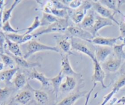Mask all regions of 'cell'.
Masks as SVG:
<instances>
[{
	"mask_svg": "<svg viewBox=\"0 0 125 105\" xmlns=\"http://www.w3.org/2000/svg\"><path fill=\"white\" fill-rule=\"evenodd\" d=\"M54 51L56 52H60L57 46H50L46 44H43L37 41L35 39H32L29 42L26 46V52L23 55V57L26 59L29 58L30 56L36 52L40 51Z\"/></svg>",
	"mask_w": 125,
	"mask_h": 105,
	"instance_id": "cell-1",
	"label": "cell"
},
{
	"mask_svg": "<svg viewBox=\"0 0 125 105\" xmlns=\"http://www.w3.org/2000/svg\"><path fill=\"white\" fill-rule=\"evenodd\" d=\"M92 8V1H83V4L77 9H71L68 8V17L72 21L76 24H79L85 17L88 10Z\"/></svg>",
	"mask_w": 125,
	"mask_h": 105,
	"instance_id": "cell-2",
	"label": "cell"
},
{
	"mask_svg": "<svg viewBox=\"0 0 125 105\" xmlns=\"http://www.w3.org/2000/svg\"><path fill=\"white\" fill-rule=\"evenodd\" d=\"M70 25L69 24V22H68V18H67V19L59 18L57 21L50 24L45 29H40V30L35 32L34 34H33V35H34V37L35 38L45 34H50V33L53 32H63L67 31V28Z\"/></svg>",
	"mask_w": 125,
	"mask_h": 105,
	"instance_id": "cell-3",
	"label": "cell"
},
{
	"mask_svg": "<svg viewBox=\"0 0 125 105\" xmlns=\"http://www.w3.org/2000/svg\"><path fill=\"white\" fill-rule=\"evenodd\" d=\"M67 31L69 34L68 35L72 37L81 39L87 42L91 43L92 40L94 38L90 32L81 28L79 26H69L67 28Z\"/></svg>",
	"mask_w": 125,
	"mask_h": 105,
	"instance_id": "cell-4",
	"label": "cell"
},
{
	"mask_svg": "<svg viewBox=\"0 0 125 105\" xmlns=\"http://www.w3.org/2000/svg\"><path fill=\"white\" fill-rule=\"evenodd\" d=\"M92 8L98 14H99V15L103 18L111 20L114 23H115L116 24L119 25V22L115 18V15L116 13L113 11L101 4L99 1H92Z\"/></svg>",
	"mask_w": 125,
	"mask_h": 105,
	"instance_id": "cell-5",
	"label": "cell"
},
{
	"mask_svg": "<svg viewBox=\"0 0 125 105\" xmlns=\"http://www.w3.org/2000/svg\"><path fill=\"white\" fill-rule=\"evenodd\" d=\"M71 40L72 50L87 55L92 60V61L95 59V53L90 50V48L87 46L85 42H84V40L72 37L71 38Z\"/></svg>",
	"mask_w": 125,
	"mask_h": 105,
	"instance_id": "cell-6",
	"label": "cell"
},
{
	"mask_svg": "<svg viewBox=\"0 0 125 105\" xmlns=\"http://www.w3.org/2000/svg\"><path fill=\"white\" fill-rule=\"evenodd\" d=\"M93 62L94 66V72L92 77V81L94 83V84H97V83H101L102 87L103 89H106L107 86L104 84L106 73L104 71L102 65L100 62H98L96 59L93 61Z\"/></svg>",
	"mask_w": 125,
	"mask_h": 105,
	"instance_id": "cell-7",
	"label": "cell"
},
{
	"mask_svg": "<svg viewBox=\"0 0 125 105\" xmlns=\"http://www.w3.org/2000/svg\"><path fill=\"white\" fill-rule=\"evenodd\" d=\"M114 26V22L112 20L103 18L98 15L95 17V21L93 26L90 29H88L87 31L91 33L94 37H96V34H98L99 31L101 30L102 28L107 26Z\"/></svg>",
	"mask_w": 125,
	"mask_h": 105,
	"instance_id": "cell-8",
	"label": "cell"
},
{
	"mask_svg": "<svg viewBox=\"0 0 125 105\" xmlns=\"http://www.w3.org/2000/svg\"><path fill=\"white\" fill-rule=\"evenodd\" d=\"M57 40V48L60 51H62L63 54L68 55H74L72 51V40L69 35H65L63 36H55Z\"/></svg>",
	"mask_w": 125,
	"mask_h": 105,
	"instance_id": "cell-9",
	"label": "cell"
},
{
	"mask_svg": "<svg viewBox=\"0 0 125 105\" xmlns=\"http://www.w3.org/2000/svg\"><path fill=\"white\" fill-rule=\"evenodd\" d=\"M69 55L66 54H61V71L62 74L65 76H74L79 75V73H76L72 68L71 63L70 62Z\"/></svg>",
	"mask_w": 125,
	"mask_h": 105,
	"instance_id": "cell-10",
	"label": "cell"
},
{
	"mask_svg": "<svg viewBox=\"0 0 125 105\" xmlns=\"http://www.w3.org/2000/svg\"><path fill=\"white\" fill-rule=\"evenodd\" d=\"M113 52V49L109 46H104L96 45L95 46V59L100 63H104L108 56Z\"/></svg>",
	"mask_w": 125,
	"mask_h": 105,
	"instance_id": "cell-11",
	"label": "cell"
},
{
	"mask_svg": "<svg viewBox=\"0 0 125 105\" xmlns=\"http://www.w3.org/2000/svg\"><path fill=\"white\" fill-rule=\"evenodd\" d=\"M120 36L117 37H95L92 40V43L95 45L104 46H109L113 48L116 45L117 40H120Z\"/></svg>",
	"mask_w": 125,
	"mask_h": 105,
	"instance_id": "cell-12",
	"label": "cell"
},
{
	"mask_svg": "<svg viewBox=\"0 0 125 105\" xmlns=\"http://www.w3.org/2000/svg\"><path fill=\"white\" fill-rule=\"evenodd\" d=\"M125 86V78H120L115 83L114 85L113 86L112 90L108 94L104 96L103 101L102 103L100 105H106L110 100L112 99L114 95L118 92L120 89H122L123 87Z\"/></svg>",
	"mask_w": 125,
	"mask_h": 105,
	"instance_id": "cell-13",
	"label": "cell"
},
{
	"mask_svg": "<svg viewBox=\"0 0 125 105\" xmlns=\"http://www.w3.org/2000/svg\"><path fill=\"white\" fill-rule=\"evenodd\" d=\"M28 79L29 80L35 79V80L38 81L40 82L42 87L48 86L51 84L50 78H47L43 73L38 72L35 68H32V71L30 72L29 76H28Z\"/></svg>",
	"mask_w": 125,
	"mask_h": 105,
	"instance_id": "cell-14",
	"label": "cell"
},
{
	"mask_svg": "<svg viewBox=\"0 0 125 105\" xmlns=\"http://www.w3.org/2000/svg\"><path fill=\"white\" fill-rule=\"evenodd\" d=\"M76 80L74 76H65L64 77V81H62L60 87V91L62 92H70L74 90L76 86Z\"/></svg>",
	"mask_w": 125,
	"mask_h": 105,
	"instance_id": "cell-15",
	"label": "cell"
},
{
	"mask_svg": "<svg viewBox=\"0 0 125 105\" xmlns=\"http://www.w3.org/2000/svg\"><path fill=\"white\" fill-rule=\"evenodd\" d=\"M122 61L118 58H111L103 63V68L109 72H116L120 68Z\"/></svg>",
	"mask_w": 125,
	"mask_h": 105,
	"instance_id": "cell-16",
	"label": "cell"
},
{
	"mask_svg": "<svg viewBox=\"0 0 125 105\" xmlns=\"http://www.w3.org/2000/svg\"><path fill=\"white\" fill-rule=\"evenodd\" d=\"M9 56L13 58L15 63L18 65L25 68H34L36 67H41V64L39 62H29L27 61V59H24L23 57H17V56H13L11 53H8Z\"/></svg>",
	"mask_w": 125,
	"mask_h": 105,
	"instance_id": "cell-17",
	"label": "cell"
},
{
	"mask_svg": "<svg viewBox=\"0 0 125 105\" xmlns=\"http://www.w3.org/2000/svg\"><path fill=\"white\" fill-rule=\"evenodd\" d=\"M86 94H87L86 92H81L72 94L63 99L57 105H73L77 100H79L80 98L85 96Z\"/></svg>",
	"mask_w": 125,
	"mask_h": 105,
	"instance_id": "cell-18",
	"label": "cell"
},
{
	"mask_svg": "<svg viewBox=\"0 0 125 105\" xmlns=\"http://www.w3.org/2000/svg\"><path fill=\"white\" fill-rule=\"evenodd\" d=\"M29 87L30 90L34 92V97H35V99L37 101L38 103L42 105H44L47 103L49 100V97L48 94L45 92L43 91V90H36V89H33L30 85H29Z\"/></svg>",
	"mask_w": 125,
	"mask_h": 105,
	"instance_id": "cell-19",
	"label": "cell"
},
{
	"mask_svg": "<svg viewBox=\"0 0 125 105\" xmlns=\"http://www.w3.org/2000/svg\"><path fill=\"white\" fill-rule=\"evenodd\" d=\"M64 77L65 76L62 74V72H60V73L57 75H56V76L50 78V83L52 85L54 92L55 95H56V97H57L59 92L60 90V87H61V84L63 81V79H64Z\"/></svg>",
	"mask_w": 125,
	"mask_h": 105,
	"instance_id": "cell-20",
	"label": "cell"
},
{
	"mask_svg": "<svg viewBox=\"0 0 125 105\" xmlns=\"http://www.w3.org/2000/svg\"><path fill=\"white\" fill-rule=\"evenodd\" d=\"M99 1L101 4L109 9L110 10L113 11L114 13H120V14H122L123 17H125V15H123V14L120 11L121 7L120 6L118 1H116V0H101V1Z\"/></svg>",
	"mask_w": 125,
	"mask_h": 105,
	"instance_id": "cell-21",
	"label": "cell"
},
{
	"mask_svg": "<svg viewBox=\"0 0 125 105\" xmlns=\"http://www.w3.org/2000/svg\"><path fill=\"white\" fill-rule=\"evenodd\" d=\"M32 98V94L31 90H26L21 92L15 98V100L17 102L21 105H26Z\"/></svg>",
	"mask_w": 125,
	"mask_h": 105,
	"instance_id": "cell-22",
	"label": "cell"
},
{
	"mask_svg": "<svg viewBox=\"0 0 125 105\" xmlns=\"http://www.w3.org/2000/svg\"><path fill=\"white\" fill-rule=\"evenodd\" d=\"M95 17H96V15L94 13V11L90 12L87 15L85 16L83 20L79 24V26L81 28L86 29V30H87L88 29H90L94 24V23L95 21Z\"/></svg>",
	"mask_w": 125,
	"mask_h": 105,
	"instance_id": "cell-23",
	"label": "cell"
},
{
	"mask_svg": "<svg viewBox=\"0 0 125 105\" xmlns=\"http://www.w3.org/2000/svg\"><path fill=\"white\" fill-rule=\"evenodd\" d=\"M6 45H7L9 51L12 54L17 57H23V55L18 43L13 42L10 41L9 39L6 38Z\"/></svg>",
	"mask_w": 125,
	"mask_h": 105,
	"instance_id": "cell-24",
	"label": "cell"
},
{
	"mask_svg": "<svg viewBox=\"0 0 125 105\" xmlns=\"http://www.w3.org/2000/svg\"><path fill=\"white\" fill-rule=\"evenodd\" d=\"M18 68L15 67L12 69L7 70L0 73V81H4L6 83H10L13 76L18 72Z\"/></svg>",
	"mask_w": 125,
	"mask_h": 105,
	"instance_id": "cell-25",
	"label": "cell"
},
{
	"mask_svg": "<svg viewBox=\"0 0 125 105\" xmlns=\"http://www.w3.org/2000/svg\"><path fill=\"white\" fill-rule=\"evenodd\" d=\"M59 19L57 17H55L51 13H47L43 12V13L42 18L40 20L41 21V26H48L50 24L55 23Z\"/></svg>",
	"mask_w": 125,
	"mask_h": 105,
	"instance_id": "cell-26",
	"label": "cell"
},
{
	"mask_svg": "<svg viewBox=\"0 0 125 105\" xmlns=\"http://www.w3.org/2000/svg\"><path fill=\"white\" fill-rule=\"evenodd\" d=\"M15 87L17 89H20L25 86L26 84V78L24 74H23L21 72H19L17 74V75L15 77V79L13 80Z\"/></svg>",
	"mask_w": 125,
	"mask_h": 105,
	"instance_id": "cell-27",
	"label": "cell"
},
{
	"mask_svg": "<svg viewBox=\"0 0 125 105\" xmlns=\"http://www.w3.org/2000/svg\"><path fill=\"white\" fill-rule=\"evenodd\" d=\"M125 46V43L124 42L122 43L120 45L116 44L113 47V51L114 52L116 57L118 59L123 61L125 60V50H124V47Z\"/></svg>",
	"mask_w": 125,
	"mask_h": 105,
	"instance_id": "cell-28",
	"label": "cell"
},
{
	"mask_svg": "<svg viewBox=\"0 0 125 105\" xmlns=\"http://www.w3.org/2000/svg\"><path fill=\"white\" fill-rule=\"evenodd\" d=\"M21 2V1L19 0H15V1H13V3L12 4L10 7L8 9L6 10H4L3 12V15H2V23L3 24L4 23H6L7 21H9L10 18L11 17V15H12V11L13 10V9H15V7Z\"/></svg>",
	"mask_w": 125,
	"mask_h": 105,
	"instance_id": "cell-29",
	"label": "cell"
},
{
	"mask_svg": "<svg viewBox=\"0 0 125 105\" xmlns=\"http://www.w3.org/2000/svg\"><path fill=\"white\" fill-rule=\"evenodd\" d=\"M51 13L59 18H62V19L69 18L67 9H57L53 7L51 9Z\"/></svg>",
	"mask_w": 125,
	"mask_h": 105,
	"instance_id": "cell-30",
	"label": "cell"
},
{
	"mask_svg": "<svg viewBox=\"0 0 125 105\" xmlns=\"http://www.w3.org/2000/svg\"><path fill=\"white\" fill-rule=\"evenodd\" d=\"M40 26H41V21H40V20L39 19V17L38 16H36L34 18V21L32 23L31 25L29 27H28V28H26V31L25 32V33L24 34H25V35H26V34H30L34 30L39 28Z\"/></svg>",
	"mask_w": 125,
	"mask_h": 105,
	"instance_id": "cell-31",
	"label": "cell"
},
{
	"mask_svg": "<svg viewBox=\"0 0 125 105\" xmlns=\"http://www.w3.org/2000/svg\"><path fill=\"white\" fill-rule=\"evenodd\" d=\"M1 57L2 59V61L3 63L6 67H9L10 69L15 68V62L14 60L10 56L6 55L5 54H1Z\"/></svg>",
	"mask_w": 125,
	"mask_h": 105,
	"instance_id": "cell-32",
	"label": "cell"
},
{
	"mask_svg": "<svg viewBox=\"0 0 125 105\" xmlns=\"http://www.w3.org/2000/svg\"><path fill=\"white\" fill-rule=\"evenodd\" d=\"M6 37H7L8 39H9L10 41L18 44L21 43V42L22 40H23V37H24V34H15V33L7 34H6Z\"/></svg>",
	"mask_w": 125,
	"mask_h": 105,
	"instance_id": "cell-33",
	"label": "cell"
},
{
	"mask_svg": "<svg viewBox=\"0 0 125 105\" xmlns=\"http://www.w3.org/2000/svg\"><path fill=\"white\" fill-rule=\"evenodd\" d=\"M2 29L4 31L6 32H8L9 34H12V33L18 34L19 32L26 30V29H14V28H13L12 26H11L9 21H6V23H4L3 24H2Z\"/></svg>",
	"mask_w": 125,
	"mask_h": 105,
	"instance_id": "cell-34",
	"label": "cell"
},
{
	"mask_svg": "<svg viewBox=\"0 0 125 105\" xmlns=\"http://www.w3.org/2000/svg\"><path fill=\"white\" fill-rule=\"evenodd\" d=\"M66 6L71 9H77L79 8L83 4V1L74 0V1H63Z\"/></svg>",
	"mask_w": 125,
	"mask_h": 105,
	"instance_id": "cell-35",
	"label": "cell"
},
{
	"mask_svg": "<svg viewBox=\"0 0 125 105\" xmlns=\"http://www.w3.org/2000/svg\"><path fill=\"white\" fill-rule=\"evenodd\" d=\"M10 94V90L9 88L5 87L4 89H1L0 87V101L7 98Z\"/></svg>",
	"mask_w": 125,
	"mask_h": 105,
	"instance_id": "cell-36",
	"label": "cell"
},
{
	"mask_svg": "<svg viewBox=\"0 0 125 105\" xmlns=\"http://www.w3.org/2000/svg\"><path fill=\"white\" fill-rule=\"evenodd\" d=\"M118 26H119L120 32V35L121 37L120 40L124 42L125 40V23L124 21L120 22Z\"/></svg>",
	"mask_w": 125,
	"mask_h": 105,
	"instance_id": "cell-37",
	"label": "cell"
},
{
	"mask_svg": "<svg viewBox=\"0 0 125 105\" xmlns=\"http://www.w3.org/2000/svg\"><path fill=\"white\" fill-rule=\"evenodd\" d=\"M6 35L2 32L0 31V47L1 48L4 47L5 44H6Z\"/></svg>",
	"mask_w": 125,
	"mask_h": 105,
	"instance_id": "cell-38",
	"label": "cell"
},
{
	"mask_svg": "<svg viewBox=\"0 0 125 105\" xmlns=\"http://www.w3.org/2000/svg\"><path fill=\"white\" fill-rule=\"evenodd\" d=\"M96 84H94V86H93V87L90 89V90L89 92H87V95H86V100H85V104H84V105H88V103H89V100H90V96H91L92 93V92L94 91V89L96 87Z\"/></svg>",
	"mask_w": 125,
	"mask_h": 105,
	"instance_id": "cell-39",
	"label": "cell"
},
{
	"mask_svg": "<svg viewBox=\"0 0 125 105\" xmlns=\"http://www.w3.org/2000/svg\"><path fill=\"white\" fill-rule=\"evenodd\" d=\"M116 103L117 104H121V105H125V96H123L118 99V100L116 101Z\"/></svg>",
	"mask_w": 125,
	"mask_h": 105,
	"instance_id": "cell-40",
	"label": "cell"
},
{
	"mask_svg": "<svg viewBox=\"0 0 125 105\" xmlns=\"http://www.w3.org/2000/svg\"><path fill=\"white\" fill-rule=\"evenodd\" d=\"M120 72L122 75L125 76V61L124 63L122 65V66H121L120 68Z\"/></svg>",
	"mask_w": 125,
	"mask_h": 105,
	"instance_id": "cell-41",
	"label": "cell"
},
{
	"mask_svg": "<svg viewBox=\"0 0 125 105\" xmlns=\"http://www.w3.org/2000/svg\"><path fill=\"white\" fill-rule=\"evenodd\" d=\"M4 2L5 1H3V0H1L0 1V12L2 10H3L4 8Z\"/></svg>",
	"mask_w": 125,
	"mask_h": 105,
	"instance_id": "cell-42",
	"label": "cell"
},
{
	"mask_svg": "<svg viewBox=\"0 0 125 105\" xmlns=\"http://www.w3.org/2000/svg\"><path fill=\"white\" fill-rule=\"evenodd\" d=\"M4 68V64L3 63V62H0V71L2 70Z\"/></svg>",
	"mask_w": 125,
	"mask_h": 105,
	"instance_id": "cell-43",
	"label": "cell"
},
{
	"mask_svg": "<svg viewBox=\"0 0 125 105\" xmlns=\"http://www.w3.org/2000/svg\"><path fill=\"white\" fill-rule=\"evenodd\" d=\"M12 105V102H10V103H9L8 105Z\"/></svg>",
	"mask_w": 125,
	"mask_h": 105,
	"instance_id": "cell-44",
	"label": "cell"
},
{
	"mask_svg": "<svg viewBox=\"0 0 125 105\" xmlns=\"http://www.w3.org/2000/svg\"><path fill=\"white\" fill-rule=\"evenodd\" d=\"M124 17H125V20H124V22H125V16Z\"/></svg>",
	"mask_w": 125,
	"mask_h": 105,
	"instance_id": "cell-45",
	"label": "cell"
},
{
	"mask_svg": "<svg viewBox=\"0 0 125 105\" xmlns=\"http://www.w3.org/2000/svg\"><path fill=\"white\" fill-rule=\"evenodd\" d=\"M124 42V43H125V41H124V42Z\"/></svg>",
	"mask_w": 125,
	"mask_h": 105,
	"instance_id": "cell-46",
	"label": "cell"
}]
</instances>
